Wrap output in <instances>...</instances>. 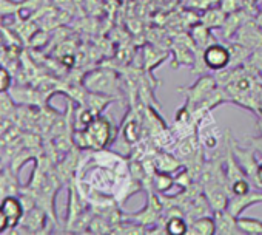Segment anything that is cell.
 I'll use <instances>...</instances> for the list:
<instances>
[{
    "mask_svg": "<svg viewBox=\"0 0 262 235\" xmlns=\"http://www.w3.org/2000/svg\"><path fill=\"white\" fill-rule=\"evenodd\" d=\"M122 136L123 141L129 146H133L139 141L141 138V127L138 124L136 120H128L126 123L123 121V127H122Z\"/></svg>",
    "mask_w": 262,
    "mask_h": 235,
    "instance_id": "obj_17",
    "label": "cell"
},
{
    "mask_svg": "<svg viewBox=\"0 0 262 235\" xmlns=\"http://www.w3.org/2000/svg\"><path fill=\"white\" fill-rule=\"evenodd\" d=\"M251 181L256 184V187L262 189V161L257 163V167H256V172H254V177L251 178Z\"/></svg>",
    "mask_w": 262,
    "mask_h": 235,
    "instance_id": "obj_19",
    "label": "cell"
},
{
    "mask_svg": "<svg viewBox=\"0 0 262 235\" xmlns=\"http://www.w3.org/2000/svg\"><path fill=\"white\" fill-rule=\"evenodd\" d=\"M225 19H227V14L224 13V10L221 7L219 8H208L202 16V24L207 25L210 30H217V28H222Z\"/></svg>",
    "mask_w": 262,
    "mask_h": 235,
    "instance_id": "obj_13",
    "label": "cell"
},
{
    "mask_svg": "<svg viewBox=\"0 0 262 235\" xmlns=\"http://www.w3.org/2000/svg\"><path fill=\"white\" fill-rule=\"evenodd\" d=\"M217 81L214 76H201L191 87H187V88H179V91L185 96V105L191 110H193L204 101L207 99L216 88H217Z\"/></svg>",
    "mask_w": 262,
    "mask_h": 235,
    "instance_id": "obj_3",
    "label": "cell"
},
{
    "mask_svg": "<svg viewBox=\"0 0 262 235\" xmlns=\"http://www.w3.org/2000/svg\"><path fill=\"white\" fill-rule=\"evenodd\" d=\"M202 62L211 71L225 70V68H228L231 65L230 48L214 42V44L208 45L205 50H202Z\"/></svg>",
    "mask_w": 262,
    "mask_h": 235,
    "instance_id": "obj_4",
    "label": "cell"
},
{
    "mask_svg": "<svg viewBox=\"0 0 262 235\" xmlns=\"http://www.w3.org/2000/svg\"><path fill=\"white\" fill-rule=\"evenodd\" d=\"M187 235H216L214 215L210 213V215H204L190 221Z\"/></svg>",
    "mask_w": 262,
    "mask_h": 235,
    "instance_id": "obj_9",
    "label": "cell"
},
{
    "mask_svg": "<svg viewBox=\"0 0 262 235\" xmlns=\"http://www.w3.org/2000/svg\"><path fill=\"white\" fill-rule=\"evenodd\" d=\"M262 203V189L259 187H253L248 192L242 193V195H231L230 201H228V210L234 215V217H241L244 213L245 209L254 206V204H260Z\"/></svg>",
    "mask_w": 262,
    "mask_h": 235,
    "instance_id": "obj_5",
    "label": "cell"
},
{
    "mask_svg": "<svg viewBox=\"0 0 262 235\" xmlns=\"http://www.w3.org/2000/svg\"><path fill=\"white\" fill-rule=\"evenodd\" d=\"M216 221V235H242L237 217H234L228 209L213 212Z\"/></svg>",
    "mask_w": 262,
    "mask_h": 235,
    "instance_id": "obj_7",
    "label": "cell"
},
{
    "mask_svg": "<svg viewBox=\"0 0 262 235\" xmlns=\"http://www.w3.org/2000/svg\"><path fill=\"white\" fill-rule=\"evenodd\" d=\"M164 227L168 235H185L188 232V221L185 217L173 215L165 218Z\"/></svg>",
    "mask_w": 262,
    "mask_h": 235,
    "instance_id": "obj_12",
    "label": "cell"
},
{
    "mask_svg": "<svg viewBox=\"0 0 262 235\" xmlns=\"http://www.w3.org/2000/svg\"><path fill=\"white\" fill-rule=\"evenodd\" d=\"M113 130L114 129L110 120H106L105 116H97L90 126L76 132V143L83 149L103 150L114 140Z\"/></svg>",
    "mask_w": 262,
    "mask_h": 235,
    "instance_id": "obj_1",
    "label": "cell"
},
{
    "mask_svg": "<svg viewBox=\"0 0 262 235\" xmlns=\"http://www.w3.org/2000/svg\"><path fill=\"white\" fill-rule=\"evenodd\" d=\"M117 81L114 73L106 71V70H99L90 74L86 77V87L96 93H103V94H111L116 90Z\"/></svg>",
    "mask_w": 262,
    "mask_h": 235,
    "instance_id": "obj_6",
    "label": "cell"
},
{
    "mask_svg": "<svg viewBox=\"0 0 262 235\" xmlns=\"http://www.w3.org/2000/svg\"><path fill=\"white\" fill-rule=\"evenodd\" d=\"M244 14L241 11H236V13H231V14H227V19L222 25V34L225 39H231L233 34H236L241 27L244 25Z\"/></svg>",
    "mask_w": 262,
    "mask_h": 235,
    "instance_id": "obj_15",
    "label": "cell"
},
{
    "mask_svg": "<svg viewBox=\"0 0 262 235\" xmlns=\"http://www.w3.org/2000/svg\"><path fill=\"white\" fill-rule=\"evenodd\" d=\"M153 166L159 172H167V173H176L184 167V163L179 156L171 155L170 152L159 150L151 156Z\"/></svg>",
    "mask_w": 262,
    "mask_h": 235,
    "instance_id": "obj_8",
    "label": "cell"
},
{
    "mask_svg": "<svg viewBox=\"0 0 262 235\" xmlns=\"http://www.w3.org/2000/svg\"><path fill=\"white\" fill-rule=\"evenodd\" d=\"M174 186H176V183H174V177H171V173L159 172V170L153 172L151 180H150V187L156 193L164 195V193L170 192Z\"/></svg>",
    "mask_w": 262,
    "mask_h": 235,
    "instance_id": "obj_10",
    "label": "cell"
},
{
    "mask_svg": "<svg viewBox=\"0 0 262 235\" xmlns=\"http://www.w3.org/2000/svg\"><path fill=\"white\" fill-rule=\"evenodd\" d=\"M10 227V221H8V217L5 213V210L0 207V232H4L5 229Z\"/></svg>",
    "mask_w": 262,
    "mask_h": 235,
    "instance_id": "obj_21",
    "label": "cell"
},
{
    "mask_svg": "<svg viewBox=\"0 0 262 235\" xmlns=\"http://www.w3.org/2000/svg\"><path fill=\"white\" fill-rule=\"evenodd\" d=\"M2 209L5 210L7 217H8V221H10V227H14L20 218H22V206H20V201L10 197L4 201L2 204Z\"/></svg>",
    "mask_w": 262,
    "mask_h": 235,
    "instance_id": "obj_14",
    "label": "cell"
},
{
    "mask_svg": "<svg viewBox=\"0 0 262 235\" xmlns=\"http://www.w3.org/2000/svg\"><path fill=\"white\" fill-rule=\"evenodd\" d=\"M196 136L199 140V144L204 152H214L222 140V133L219 132V127L213 118L211 111L204 113L196 124Z\"/></svg>",
    "mask_w": 262,
    "mask_h": 235,
    "instance_id": "obj_2",
    "label": "cell"
},
{
    "mask_svg": "<svg viewBox=\"0 0 262 235\" xmlns=\"http://www.w3.org/2000/svg\"><path fill=\"white\" fill-rule=\"evenodd\" d=\"M221 8L224 10L225 14H231L239 11V0H222Z\"/></svg>",
    "mask_w": 262,
    "mask_h": 235,
    "instance_id": "obj_18",
    "label": "cell"
},
{
    "mask_svg": "<svg viewBox=\"0 0 262 235\" xmlns=\"http://www.w3.org/2000/svg\"><path fill=\"white\" fill-rule=\"evenodd\" d=\"M8 85H10V76L4 68H0V91H5Z\"/></svg>",
    "mask_w": 262,
    "mask_h": 235,
    "instance_id": "obj_20",
    "label": "cell"
},
{
    "mask_svg": "<svg viewBox=\"0 0 262 235\" xmlns=\"http://www.w3.org/2000/svg\"><path fill=\"white\" fill-rule=\"evenodd\" d=\"M211 37H213V34H211L210 28L204 24H198L191 28V39L199 50H205L208 45L214 44V42H211Z\"/></svg>",
    "mask_w": 262,
    "mask_h": 235,
    "instance_id": "obj_11",
    "label": "cell"
},
{
    "mask_svg": "<svg viewBox=\"0 0 262 235\" xmlns=\"http://www.w3.org/2000/svg\"><path fill=\"white\" fill-rule=\"evenodd\" d=\"M239 229L244 235H262V221L253 217H239Z\"/></svg>",
    "mask_w": 262,
    "mask_h": 235,
    "instance_id": "obj_16",
    "label": "cell"
}]
</instances>
